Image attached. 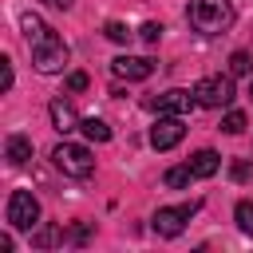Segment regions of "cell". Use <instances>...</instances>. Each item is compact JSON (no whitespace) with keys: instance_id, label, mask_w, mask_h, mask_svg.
Returning <instances> with one entry per match:
<instances>
[{"instance_id":"cell-7","label":"cell","mask_w":253,"mask_h":253,"mask_svg":"<svg viewBox=\"0 0 253 253\" xmlns=\"http://www.w3.org/2000/svg\"><path fill=\"white\" fill-rule=\"evenodd\" d=\"M182 134H186V126H182L178 115H158V123L150 126V146L154 150H170V146L182 142Z\"/></svg>"},{"instance_id":"cell-25","label":"cell","mask_w":253,"mask_h":253,"mask_svg":"<svg viewBox=\"0 0 253 253\" xmlns=\"http://www.w3.org/2000/svg\"><path fill=\"white\" fill-rule=\"evenodd\" d=\"M233 178H237V182L253 178V166H249V162H237V166H233Z\"/></svg>"},{"instance_id":"cell-9","label":"cell","mask_w":253,"mask_h":253,"mask_svg":"<svg viewBox=\"0 0 253 253\" xmlns=\"http://www.w3.org/2000/svg\"><path fill=\"white\" fill-rule=\"evenodd\" d=\"M198 103V95L194 91H162L158 99H150V111H158V115H186L190 107Z\"/></svg>"},{"instance_id":"cell-14","label":"cell","mask_w":253,"mask_h":253,"mask_svg":"<svg viewBox=\"0 0 253 253\" xmlns=\"http://www.w3.org/2000/svg\"><path fill=\"white\" fill-rule=\"evenodd\" d=\"M79 130H83L91 142H111V126H107L103 119H83V123H79Z\"/></svg>"},{"instance_id":"cell-6","label":"cell","mask_w":253,"mask_h":253,"mask_svg":"<svg viewBox=\"0 0 253 253\" xmlns=\"http://www.w3.org/2000/svg\"><path fill=\"white\" fill-rule=\"evenodd\" d=\"M8 221H12V229H32L40 221V202H36L32 190H12V198H8Z\"/></svg>"},{"instance_id":"cell-19","label":"cell","mask_w":253,"mask_h":253,"mask_svg":"<svg viewBox=\"0 0 253 253\" xmlns=\"http://www.w3.org/2000/svg\"><path fill=\"white\" fill-rule=\"evenodd\" d=\"M103 36H107V40H115V43H126V40H130V28H126V24H119V20H111V24L103 28Z\"/></svg>"},{"instance_id":"cell-4","label":"cell","mask_w":253,"mask_h":253,"mask_svg":"<svg viewBox=\"0 0 253 253\" xmlns=\"http://www.w3.org/2000/svg\"><path fill=\"white\" fill-rule=\"evenodd\" d=\"M194 213H198V202H186V206H162V210L150 217V225H154L158 237H178Z\"/></svg>"},{"instance_id":"cell-22","label":"cell","mask_w":253,"mask_h":253,"mask_svg":"<svg viewBox=\"0 0 253 253\" xmlns=\"http://www.w3.org/2000/svg\"><path fill=\"white\" fill-rule=\"evenodd\" d=\"M0 79H4V91H12V59L8 55L0 59Z\"/></svg>"},{"instance_id":"cell-12","label":"cell","mask_w":253,"mask_h":253,"mask_svg":"<svg viewBox=\"0 0 253 253\" xmlns=\"http://www.w3.org/2000/svg\"><path fill=\"white\" fill-rule=\"evenodd\" d=\"M217 166H221V158H217L213 150H198V154L190 158V170H194V178H210V174H217Z\"/></svg>"},{"instance_id":"cell-1","label":"cell","mask_w":253,"mask_h":253,"mask_svg":"<svg viewBox=\"0 0 253 253\" xmlns=\"http://www.w3.org/2000/svg\"><path fill=\"white\" fill-rule=\"evenodd\" d=\"M186 20L202 36H221L233 24V4L229 0H190L186 4Z\"/></svg>"},{"instance_id":"cell-16","label":"cell","mask_w":253,"mask_h":253,"mask_svg":"<svg viewBox=\"0 0 253 253\" xmlns=\"http://www.w3.org/2000/svg\"><path fill=\"white\" fill-rule=\"evenodd\" d=\"M253 71V55L249 51H233L229 55V75H249Z\"/></svg>"},{"instance_id":"cell-2","label":"cell","mask_w":253,"mask_h":253,"mask_svg":"<svg viewBox=\"0 0 253 253\" xmlns=\"http://www.w3.org/2000/svg\"><path fill=\"white\" fill-rule=\"evenodd\" d=\"M32 63H36L40 75H55V71H63V67H67V43H63L55 32H47L43 40L32 43Z\"/></svg>"},{"instance_id":"cell-20","label":"cell","mask_w":253,"mask_h":253,"mask_svg":"<svg viewBox=\"0 0 253 253\" xmlns=\"http://www.w3.org/2000/svg\"><path fill=\"white\" fill-rule=\"evenodd\" d=\"M221 130H229V134H241V130H245V115H241V111H229V115L221 119Z\"/></svg>"},{"instance_id":"cell-26","label":"cell","mask_w":253,"mask_h":253,"mask_svg":"<svg viewBox=\"0 0 253 253\" xmlns=\"http://www.w3.org/2000/svg\"><path fill=\"white\" fill-rule=\"evenodd\" d=\"M43 4H51V8H71L75 0H43Z\"/></svg>"},{"instance_id":"cell-18","label":"cell","mask_w":253,"mask_h":253,"mask_svg":"<svg viewBox=\"0 0 253 253\" xmlns=\"http://www.w3.org/2000/svg\"><path fill=\"white\" fill-rule=\"evenodd\" d=\"M63 237H67L63 229L47 225V229H40V233H36V245H40V249H51V245H55V241H63Z\"/></svg>"},{"instance_id":"cell-13","label":"cell","mask_w":253,"mask_h":253,"mask_svg":"<svg viewBox=\"0 0 253 253\" xmlns=\"http://www.w3.org/2000/svg\"><path fill=\"white\" fill-rule=\"evenodd\" d=\"M20 28H24V40H28V43H36V40H43V36L51 32L36 12H24V16H20Z\"/></svg>"},{"instance_id":"cell-23","label":"cell","mask_w":253,"mask_h":253,"mask_svg":"<svg viewBox=\"0 0 253 253\" xmlns=\"http://www.w3.org/2000/svg\"><path fill=\"white\" fill-rule=\"evenodd\" d=\"M67 87H71V91H83V87H87V75H83V71H71V75H67Z\"/></svg>"},{"instance_id":"cell-3","label":"cell","mask_w":253,"mask_h":253,"mask_svg":"<svg viewBox=\"0 0 253 253\" xmlns=\"http://www.w3.org/2000/svg\"><path fill=\"white\" fill-rule=\"evenodd\" d=\"M51 162H55L67 178H91V174H95V158H91V150L79 146V142H59V146L51 150Z\"/></svg>"},{"instance_id":"cell-21","label":"cell","mask_w":253,"mask_h":253,"mask_svg":"<svg viewBox=\"0 0 253 253\" xmlns=\"http://www.w3.org/2000/svg\"><path fill=\"white\" fill-rule=\"evenodd\" d=\"M138 36H142V43H158V40H162V24H154V20H146V24L138 28Z\"/></svg>"},{"instance_id":"cell-15","label":"cell","mask_w":253,"mask_h":253,"mask_svg":"<svg viewBox=\"0 0 253 253\" xmlns=\"http://www.w3.org/2000/svg\"><path fill=\"white\" fill-rule=\"evenodd\" d=\"M190 178H194V170H190V162H186V166H170L162 182H166L170 190H186V186H190Z\"/></svg>"},{"instance_id":"cell-5","label":"cell","mask_w":253,"mask_h":253,"mask_svg":"<svg viewBox=\"0 0 253 253\" xmlns=\"http://www.w3.org/2000/svg\"><path fill=\"white\" fill-rule=\"evenodd\" d=\"M194 95L202 107H229L233 103V79L229 75H206V79H198Z\"/></svg>"},{"instance_id":"cell-8","label":"cell","mask_w":253,"mask_h":253,"mask_svg":"<svg viewBox=\"0 0 253 253\" xmlns=\"http://www.w3.org/2000/svg\"><path fill=\"white\" fill-rule=\"evenodd\" d=\"M111 71L119 79H126V83H138V79H150L154 75V63L142 59V55H119V59H111Z\"/></svg>"},{"instance_id":"cell-24","label":"cell","mask_w":253,"mask_h":253,"mask_svg":"<svg viewBox=\"0 0 253 253\" xmlns=\"http://www.w3.org/2000/svg\"><path fill=\"white\" fill-rule=\"evenodd\" d=\"M67 237H71V241L79 245V241H87V237H91V225H75V229H71Z\"/></svg>"},{"instance_id":"cell-11","label":"cell","mask_w":253,"mask_h":253,"mask_svg":"<svg viewBox=\"0 0 253 253\" xmlns=\"http://www.w3.org/2000/svg\"><path fill=\"white\" fill-rule=\"evenodd\" d=\"M4 154H8L12 166H24V162L32 158V138H28V134H12V138L4 142Z\"/></svg>"},{"instance_id":"cell-10","label":"cell","mask_w":253,"mask_h":253,"mask_svg":"<svg viewBox=\"0 0 253 253\" xmlns=\"http://www.w3.org/2000/svg\"><path fill=\"white\" fill-rule=\"evenodd\" d=\"M47 115H51V126L59 130V134H67V130H79V115H75V107L71 103H63V99H51L47 103Z\"/></svg>"},{"instance_id":"cell-17","label":"cell","mask_w":253,"mask_h":253,"mask_svg":"<svg viewBox=\"0 0 253 253\" xmlns=\"http://www.w3.org/2000/svg\"><path fill=\"white\" fill-rule=\"evenodd\" d=\"M233 217H237V225H241V233H253V202H237V210H233Z\"/></svg>"}]
</instances>
